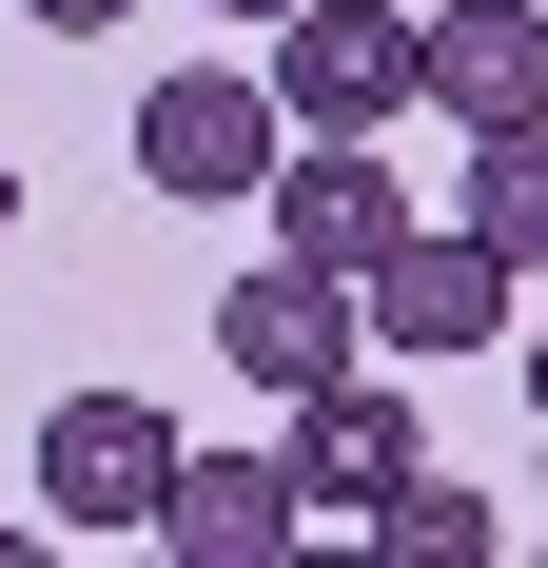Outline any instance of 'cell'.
I'll return each mask as SVG.
<instances>
[{
  "label": "cell",
  "instance_id": "cell-6",
  "mask_svg": "<svg viewBox=\"0 0 548 568\" xmlns=\"http://www.w3.org/2000/svg\"><path fill=\"white\" fill-rule=\"evenodd\" d=\"M216 353H235V373H255L274 412H294V393H314V373H353V353H373V334H353V275H314V255H255V275L216 294Z\"/></svg>",
  "mask_w": 548,
  "mask_h": 568
},
{
  "label": "cell",
  "instance_id": "cell-9",
  "mask_svg": "<svg viewBox=\"0 0 548 568\" xmlns=\"http://www.w3.org/2000/svg\"><path fill=\"white\" fill-rule=\"evenodd\" d=\"M274 470H294V510H373L392 470H412V393L314 373V393H294V432H274Z\"/></svg>",
  "mask_w": 548,
  "mask_h": 568
},
{
  "label": "cell",
  "instance_id": "cell-12",
  "mask_svg": "<svg viewBox=\"0 0 548 568\" xmlns=\"http://www.w3.org/2000/svg\"><path fill=\"white\" fill-rule=\"evenodd\" d=\"M20 20H40V40H99V20H138V0H20Z\"/></svg>",
  "mask_w": 548,
  "mask_h": 568
},
{
  "label": "cell",
  "instance_id": "cell-7",
  "mask_svg": "<svg viewBox=\"0 0 548 568\" xmlns=\"http://www.w3.org/2000/svg\"><path fill=\"white\" fill-rule=\"evenodd\" d=\"M392 235H412V176L373 138H294L274 158V255H314V275H373Z\"/></svg>",
  "mask_w": 548,
  "mask_h": 568
},
{
  "label": "cell",
  "instance_id": "cell-10",
  "mask_svg": "<svg viewBox=\"0 0 548 568\" xmlns=\"http://www.w3.org/2000/svg\"><path fill=\"white\" fill-rule=\"evenodd\" d=\"M450 235H490L509 275H548V118H490L470 176H450Z\"/></svg>",
  "mask_w": 548,
  "mask_h": 568
},
{
  "label": "cell",
  "instance_id": "cell-5",
  "mask_svg": "<svg viewBox=\"0 0 548 568\" xmlns=\"http://www.w3.org/2000/svg\"><path fill=\"white\" fill-rule=\"evenodd\" d=\"M412 99H432L450 138L548 118V0H432V20H412Z\"/></svg>",
  "mask_w": 548,
  "mask_h": 568
},
{
  "label": "cell",
  "instance_id": "cell-1",
  "mask_svg": "<svg viewBox=\"0 0 548 568\" xmlns=\"http://www.w3.org/2000/svg\"><path fill=\"white\" fill-rule=\"evenodd\" d=\"M274 158H294V118H274L255 59H176V79H138V196L235 216V196H274Z\"/></svg>",
  "mask_w": 548,
  "mask_h": 568
},
{
  "label": "cell",
  "instance_id": "cell-8",
  "mask_svg": "<svg viewBox=\"0 0 548 568\" xmlns=\"http://www.w3.org/2000/svg\"><path fill=\"white\" fill-rule=\"evenodd\" d=\"M294 470L274 452H176V490H158V529L138 549H176V568H294Z\"/></svg>",
  "mask_w": 548,
  "mask_h": 568
},
{
  "label": "cell",
  "instance_id": "cell-4",
  "mask_svg": "<svg viewBox=\"0 0 548 568\" xmlns=\"http://www.w3.org/2000/svg\"><path fill=\"white\" fill-rule=\"evenodd\" d=\"M509 294H529V275H509L490 235H432V216H412L373 275H353V334L432 373V353H509Z\"/></svg>",
  "mask_w": 548,
  "mask_h": 568
},
{
  "label": "cell",
  "instance_id": "cell-14",
  "mask_svg": "<svg viewBox=\"0 0 548 568\" xmlns=\"http://www.w3.org/2000/svg\"><path fill=\"white\" fill-rule=\"evenodd\" d=\"M196 20H294V0H196Z\"/></svg>",
  "mask_w": 548,
  "mask_h": 568
},
{
  "label": "cell",
  "instance_id": "cell-2",
  "mask_svg": "<svg viewBox=\"0 0 548 568\" xmlns=\"http://www.w3.org/2000/svg\"><path fill=\"white\" fill-rule=\"evenodd\" d=\"M255 79L294 138H392L412 118V0H294V20H255Z\"/></svg>",
  "mask_w": 548,
  "mask_h": 568
},
{
  "label": "cell",
  "instance_id": "cell-3",
  "mask_svg": "<svg viewBox=\"0 0 548 568\" xmlns=\"http://www.w3.org/2000/svg\"><path fill=\"white\" fill-rule=\"evenodd\" d=\"M158 490H176V412L158 393H59L40 412V529L59 549H118V529H158Z\"/></svg>",
  "mask_w": 548,
  "mask_h": 568
},
{
  "label": "cell",
  "instance_id": "cell-15",
  "mask_svg": "<svg viewBox=\"0 0 548 568\" xmlns=\"http://www.w3.org/2000/svg\"><path fill=\"white\" fill-rule=\"evenodd\" d=\"M0 235H20V158H0Z\"/></svg>",
  "mask_w": 548,
  "mask_h": 568
},
{
  "label": "cell",
  "instance_id": "cell-11",
  "mask_svg": "<svg viewBox=\"0 0 548 568\" xmlns=\"http://www.w3.org/2000/svg\"><path fill=\"white\" fill-rule=\"evenodd\" d=\"M353 529H373L392 568H470V549H490V490H470V470H432V452H412V470H392V490H373V510H353Z\"/></svg>",
  "mask_w": 548,
  "mask_h": 568
},
{
  "label": "cell",
  "instance_id": "cell-13",
  "mask_svg": "<svg viewBox=\"0 0 548 568\" xmlns=\"http://www.w3.org/2000/svg\"><path fill=\"white\" fill-rule=\"evenodd\" d=\"M509 373H529V432H548V334H509Z\"/></svg>",
  "mask_w": 548,
  "mask_h": 568
}]
</instances>
